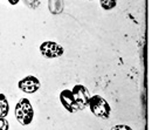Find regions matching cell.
Listing matches in <instances>:
<instances>
[{
  "mask_svg": "<svg viewBox=\"0 0 152 130\" xmlns=\"http://www.w3.org/2000/svg\"><path fill=\"white\" fill-rule=\"evenodd\" d=\"M14 116L21 126H28L33 122L34 109L28 98L23 97V98L19 100V102L17 103L15 109H14Z\"/></svg>",
  "mask_w": 152,
  "mask_h": 130,
  "instance_id": "6da1fadb",
  "label": "cell"
},
{
  "mask_svg": "<svg viewBox=\"0 0 152 130\" xmlns=\"http://www.w3.org/2000/svg\"><path fill=\"white\" fill-rule=\"evenodd\" d=\"M88 107L90 108V112L101 120H108L111 115L110 104L101 95L90 96L89 101H88Z\"/></svg>",
  "mask_w": 152,
  "mask_h": 130,
  "instance_id": "7a4b0ae2",
  "label": "cell"
},
{
  "mask_svg": "<svg viewBox=\"0 0 152 130\" xmlns=\"http://www.w3.org/2000/svg\"><path fill=\"white\" fill-rule=\"evenodd\" d=\"M40 53L46 59H56L64 53L63 47L55 41H45L40 45Z\"/></svg>",
  "mask_w": 152,
  "mask_h": 130,
  "instance_id": "3957f363",
  "label": "cell"
},
{
  "mask_svg": "<svg viewBox=\"0 0 152 130\" xmlns=\"http://www.w3.org/2000/svg\"><path fill=\"white\" fill-rule=\"evenodd\" d=\"M72 94L74 96L78 112L83 110L88 107V101H89L90 94H89V90L83 84H75L72 89Z\"/></svg>",
  "mask_w": 152,
  "mask_h": 130,
  "instance_id": "277c9868",
  "label": "cell"
},
{
  "mask_svg": "<svg viewBox=\"0 0 152 130\" xmlns=\"http://www.w3.org/2000/svg\"><path fill=\"white\" fill-rule=\"evenodd\" d=\"M18 87L19 89L25 94H34L37 93L40 87L41 83L39 81V79L34 75H27L23 79H21L18 82Z\"/></svg>",
  "mask_w": 152,
  "mask_h": 130,
  "instance_id": "5b68a950",
  "label": "cell"
},
{
  "mask_svg": "<svg viewBox=\"0 0 152 130\" xmlns=\"http://www.w3.org/2000/svg\"><path fill=\"white\" fill-rule=\"evenodd\" d=\"M60 102L62 103L63 108L69 112H77L78 109H77V106L75 103V100H74V96L72 94V90L70 89H64L60 93Z\"/></svg>",
  "mask_w": 152,
  "mask_h": 130,
  "instance_id": "8992f818",
  "label": "cell"
},
{
  "mask_svg": "<svg viewBox=\"0 0 152 130\" xmlns=\"http://www.w3.org/2000/svg\"><path fill=\"white\" fill-rule=\"evenodd\" d=\"M48 10L54 15L61 14L64 10V0H48Z\"/></svg>",
  "mask_w": 152,
  "mask_h": 130,
  "instance_id": "52a82bcc",
  "label": "cell"
},
{
  "mask_svg": "<svg viewBox=\"0 0 152 130\" xmlns=\"http://www.w3.org/2000/svg\"><path fill=\"white\" fill-rule=\"evenodd\" d=\"M10 112V103L4 94H0V118H6Z\"/></svg>",
  "mask_w": 152,
  "mask_h": 130,
  "instance_id": "ba28073f",
  "label": "cell"
},
{
  "mask_svg": "<svg viewBox=\"0 0 152 130\" xmlns=\"http://www.w3.org/2000/svg\"><path fill=\"white\" fill-rule=\"evenodd\" d=\"M117 1L118 0H99V4H101V7L105 11H110V10H114L117 5Z\"/></svg>",
  "mask_w": 152,
  "mask_h": 130,
  "instance_id": "9c48e42d",
  "label": "cell"
},
{
  "mask_svg": "<svg viewBox=\"0 0 152 130\" xmlns=\"http://www.w3.org/2000/svg\"><path fill=\"white\" fill-rule=\"evenodd\" d=\"M22 2L31 10H37L40 6V0H22Z\"/></svg>",
  "mask_w": 152,
  "mask_h": 130,
  "instance_id": "30bf717a",
  "label": "cell"
},
{
  "mask_svg": "<svg viewBox=\"0 0 152 130\" xmlns=\"http://www.w3.org/2000/svg\"><path fill=\"white\" fill-rule=\"evenodd\" d=\"M10 129V123L6 118H0V130H8Z\"/></svg>",
  "mask_w": 152,
  "mask_h": 130,
  "instance_id": "8fae6325",
  "label": "cell"
},
{
  "mask_svg": "<svg viewBox=\"0 0 152 130\" xmlns=\"http://www.w3.org/2000/svg\"><path fill=\"white\" fill-rule=\"evenodd\" d=\"M110 130H133L131 127L126 126V124H117V126H114Z\"/></svg>",
  "mask_w": 152,
  "mask_h": 130,
  "instance_id": "7c38bea8",
  "label": "cell"
},
{
  "mask_svg": "<svg viewBox=\"0 0 152 130\" xmlns=\"http://www.w3.org/2000/svg\"><path fill=\"white\" fill-rule=\"evenodd\" d=\"M19 1H20V0H8V2H10L11 5H17Z\"/></svg>",
  "mask_w": 152,
  "mask_h": 130,
  "instance_id": "4fadbf2b",
  "label": "cell"
},
{
  "mask_svg": "<svg viewBox=\"0 0 152 130\" xmlns=\"http://www.w3.org/2000/svg\"><path fill=\"white\" fill-rule=\"evenodd\" d=\"M89 1H94V0H89Z\"/></svg>",
  "mask_w": 152,
  "mask_h": 130,
  "instance_id": "5bb4252c",
  "label": "cell"
}]
</instances>
